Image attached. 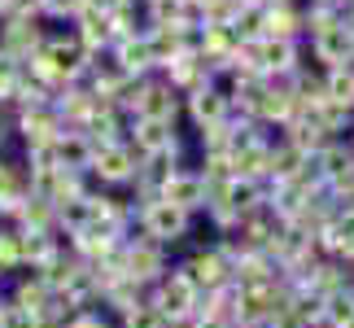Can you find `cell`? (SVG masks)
I'll return each mask as SVG.
<instances>
[{"label": "cell", "instance_id": "7", "mask_svg": "<svg viewBox=\"0 0 354 328\" xmlns=\"http://www.w3.org/2000/svg\"><path fill=\"white\" fill-rule=\"evenodd\" d=\"M127 316V328H167V320H162V311L153 302H136L131 311H122Z\"/></svg>", "mask_w": 354, "mask_h": 328}, {"label": "cell", "instance_id": "3", "mask_svg": "<svg viewBox=\"0 0 354 328\" xmlns=\"http://www.w3.org/2000/svg\"><path fill=\"white\" fill-rule=\"evenodd\" d=\"M162 201H171V206H180L188 215L193 206L206 201V180H197V175H171V180L162 184Z\"/></svg>", "mask_w": 354, "mask_h": 328}, {"label": "cell", "instance_id": "1", "mask_svg": "<svg viewBox=\"0 0 354 328\" xmlns=\"http://www.w3.org/2000/svg\"><path fill=\"white\" fill-rule=\"evenodd\" d=\"M197 302H201V289L184 276V271H171V276L162 280L158 298H153V307L162 311V320H193L201 311Z\"/></svg>", "mask_w": 354, "mask_h": 328}, {"label": "cell", "instance_id": "12", "mask_svg": "<svg viewBox=\"0 0 354 328\" xmlns=\"http://www.w3.org/2000/svg\"><path fill=\"white\" fill-rule=\"evenodd\" d=\"M122 62H127V66H145L149 62V48L145 44H127V48H122Z\"/></svg>", "mask_w": 354, "mask_h": 328}, {"label": "cell", "instance_id": "6", "mask_svg": "<svg viewBox=\"0 0 354 328\" xmlns=\"http://www.w3.org/2000/svg\"><path fill=\"white\" fill-rule=\"evenodd\" d=\"M136 140H140L145 154H162V149H171V131H167V122H153L149 118L140 131H136Z\"/></svg>", "mask_w": 354, "mask_h": 328}, {"label": "cell", "instance_id": "4", "mask_svg": "<svg viewBox=\"0 0 354 328\" xmlns=\"http://www.w3.org/2000/svg\"><path fill=\"white\" fill-rule=\"evenodd\" d=\"M227 271H232V267L223 263V254H214V250H210V254H197L193 263H188L184 276L193 280L197 289H201V284H206V289H219V284H227Z\"/></svg>", "mask_w": 354, "mask_h": 328}, {"label": "cell", "instance_id": "9", "mask_svg": "<svg viewBox=\"0 0 354 328\" xmlns=\"http://www.w3.org/2000/svg\"><path fill=\"white\" fill-rule=\"evenodd\" d=\"M22 232H0V271H9V267H18L22 263Z\"/></svg>", "mask_w": 354, "mask_h": 328}, {"label": "cell", "instance_id": "2", "mask_svg": "<svg viewBox=\"0 0 354 328\" xmlns=\"http://www.w3.org/2000/svg\"><path fill=\"white\" fill-rule=\"evenodd\" d=\"M145 228H149V237H158V241H175V237H184V228H188V215L180 206H171V201H153V206L145 210Z\"/></svg>", "mask_w": 354, "mask_h": 328}, {"label": "cell", "instance_id": "8", "mask_svg": "<svg viewBox=\"0 0 354 328\" xmlns=\"http://www.w3.org/2000/svg\"><path fill=\"white\" fill-rule=\"evenodd\" d=\"M140 109H145V118H153V122H167L175 105H171V97H167L162 88H153V92H145V97H140Z\"/></svg>", "mask_w": 354, "mask_h": 328}, {"label": "cell", "instance_id": "14", "mask_svg": "<svg viewBox=\"0 0 354 328\" xmlns=\"http://www.w3.org/2000/svg\"><path fill=\"white\" fill-rule=\"evenodd\" d=\"M193 328H232V324H223L219 316H206V311H197V316H193Z\"/></svg>", "mask_w": 354, "mask_h": 328}, {"label": "cell", "instance_id": "15", "mask_svg": "<svg viewBox=\"0 0 354 328\" xmlns=\"http://www.w3.org/2000/svg\"><path fill=\"white\" fill-rule=\"evenodd\" d=\"M71 328H110V324H105L101 316H75V320H71Z\"/></svg>", "mask_w": 354, "mask_h": 328}, {"label": "cell", "instance_id": "11", "mask_svg": "<svg viewBox=\"0 0 354 328\" xmlns=\"http://www.w3.org/2000/svg\"><path fill=\"white\" fill-rule=\"evenodd\" d=\"M193 109H197V118H219L223 114V101L210 97V92H201V97L193 101Z\"/></svg>", "mask_w": 354, "mask_h": 328}, {"label": "cell", "instance_id": "16", "mask_svg": "<svg viewBox=\"0 0 354 328\" xmlns=\"http://www.w3.org/2000/svg\"><path fill=\"white\" fill-rule=\"evenodd\" d=\"M346 263H350V267H354V254H346Z\"/></svg>", "mask_w": 354, "mask_h": 328}, {"label": "cell", "instance_id": "5", "mask_svg": "<svg viewBox=\"0 0 354 328\" xmlns=\"http://www.w3.org/2000/svg\"><path fill=\"white\" fill-rule=\"evenodd\" d=\"M97 171L105 175V180H127V175H131V154H127V149H118V145H101Z\"/></svg>", "mask_w": 354, "mask_h": 328}, {"label": "cell", "instance_id": "10", "mask_svg": "<svg viewBox=\"0 0 354 328\" xmlns=\"http://www.w3.org/2000/svg\"><path fill=\"white\" fill-rule=\"evenodd\" d=\"M350 48V35H346V26H342V31H337V26H328V31H319V53H324V57H342V53Z\"/></svg>", "mask_w": 354, "mask_h": 328}, {"label": "cell", "instance_id": "13", "mask_svg": "<svg viewBox=\"0 0 354 328\" xmlns=\"http://www.w3.org/2000/svg\"><path fill=\"white\" fill-rule=\"evenodd\" d=\"M263 57H267V66H289V48H284V44H271Z\"/></svg>", "mask_w": 354, "mask_h": 328}]
</instances>
